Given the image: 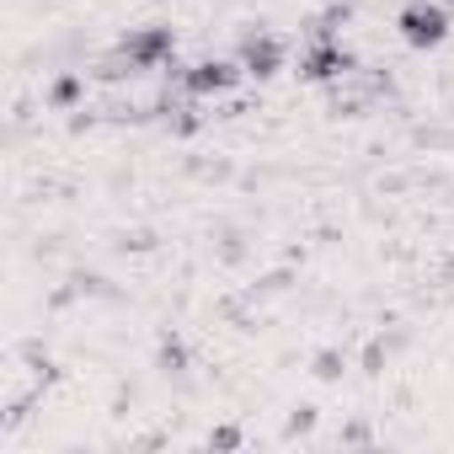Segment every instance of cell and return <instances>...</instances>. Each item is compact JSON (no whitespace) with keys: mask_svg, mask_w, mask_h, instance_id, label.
<instances>
[{"mask_svg":"<svg viewBox=\"0 0 454 454\" xmlns=\"http://www.w3.org/2000/svg\"><path fill=\"white\" fill-rule=\"evenodd\" d=\"M171 49H176L171 27H134V33L118 43V59H113L102 75H107V81H123V75H139V70H160V65H171Z\"/></svg>","mask_w":454,"mask_h":454,"instance_id":"1","label":"cell"},{"mask_svg":"<svg viewBox=\"0 0 454 454\" xmlns=\"http://www.w3.org/2000/svg\"><path fill=\"white\" fill-rule=\"evenodd\" d=\"M166 75H176V86L203 102V97H224L247 70L241 59H198V65H166Z\"/></svg>","mask_w":454,"mask_h":454,"instance_id":"2","label":"cell"},{"mask_svg":"<svg viewBox=\"0 0 454 454\" xmlns=\"http://www.w3.org/2000/svg\"><path fill=\"white\" fill-rule=\"evenodd\" d=\"M395 27H401V38L411 49H438L449 38V12H443V0H411V6L395 17Z\"/></svg>","mask_w":454,"mask_h":454,"instance_id":"3","label":"cell"},{"mask_svg":"<svg viewBox=\"0 0 454 454\" xmlns=\"http://www.w3.org/2000/svg\"><path fill=\"white\" fill-rule=\"evenodd\" d=\"M353 65H358V59H353L337 38H316V43L300 54V75H305V81H316V86L348 81V75H353Z\"/></svg>","mask_w":454,"mask_h":454,"instance_id":"4","label":"cell"},{"mask_svg":"<svg viewBox=\"0 0 454 454\" xmlns=\"http://www.w3.org/2000/svg\"><path fill=\"white\" fill-rule=\"evenodd\" d=\"M236 59H241V70H247V75L268 81V75H278V65H284V43H278L273 33H262V27H257V33H247V38H241V54H236Z\"/></svg>","mask_w":454,"mask_h":454,"instance_id":"5","label":"cell"},{"mask_svg":"<svg viewBox=\"0 0 454 454\" xmlns=\"http://www.w3.org/2000/svg\"><path fill=\"white\" fill-rule=\"evenodd\" d=\"M86 97V81L81 75H59L54 86H49V107H75Z\"/></svg>","mask_w":454,"mask_h":454,"instance_id":"6","label":"cell"},{"mask_svg":"<svg viewBox=\"0 0 454 454\" xmlns=\"http://www.w3.org/2000/svg\"><path fill=\"white\" fill-rule=\"evenodd\" d=\"M155 364H160L166 374H182V369H187V348H182L176 337H166V342H160V353H155Z\"/></svg>","mask_w":454,"mask_h":454,"instance_id":"7","label":"cell"},{"mask_svg":"<svg viewBox=\"0 0 454 454\" xmlns=\"http://www.w3.org/2000/svg\"><path fill=\"white\" fill-rule=\"evenodd\" d=\"M342 369H348V358L337 348H321L316 353V380H342Z\"/></svg>","mask_w":454,"mask_h":454,"instance_id":"8","label":"cell"},{"mask_svg":"<svg viewBox=\"0 0 454 454\" xmlns=\"http://www.w3.org/2000/svg\"><path fill=\"white\" fill-rule=\"evenodd\" d=\"M310 427H316V411H310V406H300V411L289 417V433H310Z\"/></svg>","mask_w":454,"mask_h":454,"instance_id":"9","label":"cell"},{"mask_svg":"<svg viewBox=\"0 0 454 454\" xmlns=\"http://www.w3.org/2000/svg\"><path fill=\"white\" fill-rule=\"evenodd\" d=\"M208 443H219V449H236V443H241V433H236V427H219V433H208Z\"/></svg>","mask_w":454,"mask_h":454,"instance_id":"10","label":"cell"}]
</instances>
